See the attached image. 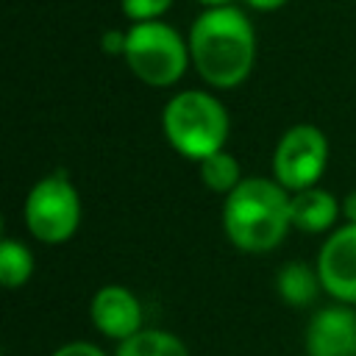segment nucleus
Here are the masks:
<instances>
[{
    "label": "nucleus",
    "mask_w": 356,
    "mask_h": 356,
    "mask_svg": "<svg viewBox=\"0 0 356 356\" xmlns=\"http://www.w3.org/2000/svg\"><path fill=\"white\" fill-rule=\"evenodd\" d=\"M306 356H356V312L334 303L314 312L303 334Z\"/></svg>",
    "instance_id": "1a4fd4ad"
},
{
    "label": "nucleus",
    "mask_w": 356,
    "mask_h": 356,
    "mask_svg": "<svg viewBox=\"0 0 356 356\" xmlns=\"http://www.w3.org/2000/svg\"><path fill=\"white\" fill-rule=\"evenodd\" d=\"M125 42V56L122 61L139 78L145 86L153 89H167L175 86L186 67L192 64L189 58V42L167 22H134L128 31Z\"/></svg>",
    "instance_id": "20e7f679"
},
{
    "label": "nucleus",
    "mask_w": 356,
    "mask_h": 356,
    "mask_svg": "<svg viewBox=\"0 0 356 356\" xmlns=\"http://www.w3.org/2000/svg\"><path fill=\"white\" fill-rule=\"evenodd\" d=\"M275 289L286 306L303 309L317 298L323 284H320L317 270H312L306 261H286L275 275Z\"/></svg>",
    "instance_id": "9b49d317"
},
{
    "label": "nucleus",
    "mask_w": 356,
    "mask_h": 356,
    "mask_svg": "<svg viewBox=\"0 0 356 356\" xmlns=\"http://www.w3.org/2000/svg\"><path fill=\"white\" fill-rule=\"evenodd\" d=\"M342 217L356 225V189H350L345 195V200H342Z\"/></svg>",
    "instance_id": "6ab92c4d"
},
{
    "label": "nucleus",
    "mask_w": 356,
    "mask_h": 356,
    "mask_svg": "<svg viewBox=\"0 0 356 356\" xmlns=\"http://www.w3.org/2000/svg\"><path fill=\"white\" fill-rule=\"evenodd\" d=\"M328 167V139L312 122H298L275 145L273 175L286 192L317 186Z\"/></svg>",
    "instance_id": "423d86ee"
},
{
    "label": "nucleus",
    "mask_w": 356,
    "mask_h": 356,
    "mask_svg": "<svg viewBox=\"0 0 356 356\" xmlns=\"http://www.w3.org/2000/svg\"><path fill=\"white\" fill-rule=\"evenodd\" d=\"M50 356H108V353L86 339H72V342H64L61 348H56Z\"/></svg>",
    "instance_id": "dca6fc26"
},
{
    "label": "nucleus",
    "mask_w": 356,
    "mask_h": 356,
    "mask_svg": "<svg viewBox=\"0 0 356 356\" xmlns=\"http://www.w3.org/2000/svg\"><path fill=\"white\" fill-rule=\"evenodd\" d=\"M33 275V253L28 245L6 236L0 242V284L6 289H19Z\"/></svg>",
    "instance_id": "4468645a"
},
{
    "label": "nucleus",
    "mask_w": 356,
    "mask_h": 356,
    "mask_svg": "<svg viewBox=\"0 0 356 356\" xmlns=\"http://www.w3.org/2000/svg\"><path fill=\"white\" fill-rule=\"evenodd\" d=\"M323 292L334 300L353 306L356 303V225L345 222L323 242L314 264Z\"/></svg>",
    "instance_id": "0eeeda50"
},
{
    "label": "nucleus",
    "mask_w": 356,
    "mask_h": 356,
    "mask_svg": "<svg viewBox=\"0 0 356 356\" xmlns=\"http://www.w3.org/2000/svg\"><path fill=\"white\" fill-rule=\"evenodd\" d=\"M22 217L28 234L44 245H61L75 236L81 225V195L67 170H53L28 189Z\"/></svg>",
    "instance_id": "39448f33"
},
{
    "label": "nucleus",
    "mask_w": 356,
    "mask_h": 356,
    "mask_svg": "<svg viewBox=\"0 0 356 356\" xmlns=\"http://www.w3.org/2000/svg\"><path fill=\"white\" fill-rule=\"evenodd\" d=\"M172 3L175 0H120V8L134 25V22H156V19H161L170 11Z\"/></svg>",
    "instance_id": "2eb2a0df"
},
{
    "label": "nucleus",
    "mask_w": 356,
    "mask_h": 356,
    "mask_svg": "<svg viewBox=\"0 0 356 356\" xmlns=\"http://www.w3.org/2000/svg\"><path fill=\"white\" fill-rule=\"evenodd\" d=\"M89 320L92 325L117 342H125L128 337L142 331V303L139 298L122 286V284H106L95 292V298L89 300Z\"/></svg>",
    "instance_id": "6e6552de"
},
{
    "label": "nucleus",
    "mask_w": 356,
    "mask_h": 356,
    "mask_svg": "<svg viewBox=\"0 0 356 356\" xmlns=\"http://www.w3.org/2000/svg\"><path fill=\"white\" fill-rule=\"evenodd\" d=\"M339 214H342V203L328 189L312 186L292 192L289 197V222L303 234H325Z\"/></svg>",
    "instance_id": "9d476101"
},
{
    "label": "nucleus",
    "mask_w": 356,
    "mask_h": 356,
    "mask_svg": "<svg viewBox=\"0 0 356 356\" xmlns=\"http://www.w3.org/2000/svg\"><path fill=\"white\" fill-rule=\"evenodd\" d=\"M248 8H253V11H278L281 6H286L289 0H242Z\"/></svg>",
    "instance_id": "a211bd4d"
},
{
    "label": "nucleus",
    "mask_w": 356,
    "mask_h": 356,
    "mask_svg": "<svg viewBox=\"0 0 356 356\" xmlns=\"http://www.w3.org/2000/svg\"><path fill=\"white\" fill-rule=\"evenodd\" d=\"M161 128L175 153L203 161L206 156L225 150L231 122L225 106L214 95L203 89H184L167 100L161 111Z\"/></svg>",
    "instance_id": "7ed1b4c3"
},
{
    "label": "nucleus",
    "mask_w": 356,
    "mask_h": 356,
    "mask_svg": "<svg viewBox=\"0 0 356 356\" xmlns=\"http://www.w3.org/2000/svg\"><path fill=\"white\" fill-rule=\"evenodd\" d=\"M200 3L203 8H220V6H231V0H195Z\"/></svg>",
    "instance_id": "aec40b11"
},
{
    "label": "nucleus",
    "mask_w": 356,
    "mask_h": 356,
    "mask_svg": "<svg viewBox=\"0 0 356 356\" xmlns=\"http://www.w3.org/2000/svg\"><path fill=\"white\" fill-rule=\"evenodd\" d=\"M189 58L195 72L214 89H236L256 64V33L236 6L203 8L189 28Z\"/></svg>",
    "instance_id": "f257e3e1"
},
{
    "label": "nucleus",
    "mask_w": 356,
    "mask_h": 356,
    "mask_svg": "<svg viewBox=\"0 0 356 356\" xmlns=\"http://www.w3.org/2000/svg\"><path fill=\"white\" fill-rule=\"evenodd\" d=\"M114 356H189V348L181 337L164 328H142L139 334L120 342Z\"/></svg>",
    "instance_id": "f8f14e48"
},
{
    "label": "nucleus",
    "mask_w": 356,
    "mask_h": 356,
    "mask_svg": "<svg viewBox=\"0 0 356 356\" xmlns=\"http://www.w3.org/2000/svg\"><path fill=\"white\" fill-rule=\"evenodd\" d=\"M125 42H128V33L125 31H117V28H108V31H103V36H100V50H103V56H125Z\"/></svg>",
    "instance_id": "f3484780"
},
{
    "label": "nucleus",
    "mask_w": 356,
    "mask_h": 356,
    "mask_svg": "<svg viewBox=\"0 0 356 356\" xmlns=\"http://www.w3.org/2000/svg\"><path fill=\"white\" fill-rule=\"evenodd\" d=\"M200 164V181H203V186L209 189V192H214V195H222V197H228L242 181H245V175H242V167H239V161H236V156H231L228 150H217V153H211V156H206L203 161H197Z\"/></svg>",
    "instance_id": "ddd939ff"
},
{
    "label": "nucleus",
    "mask_w": 356,
    "mask_h": 356,
    "mask_svg": "<svg viewBox=\"0 0 356 356\" xmlns=\"http://www.w3.org/2000/svg\"><path fill=\"white\" fill-rule=\"evenodd\" d=\"M289 197L275 178L250 175L222 200V228L234 248L245 253H267L278 248L292 228Z\"/></svg>",
    "instance_id": "f03ea898"
}]
</instances>
